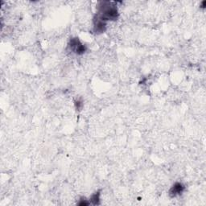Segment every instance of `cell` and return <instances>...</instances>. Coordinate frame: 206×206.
I'll list each match as a JSON object with an SVG mask.
<instances>
[{"label": "cell", "mask_w": 206, "mask_h": 206, "mask_svg": "<svg viewBox=\"0 0 206 206\" xmlns=\"http://www.w3.org/2000/svg\"><path fill=\"white\" fill-rule=\"evenodd\" d=\"M89 204V202H87L86 201V200H81L80 201V202L79 203V205H81V206H83V205H88Z\"/></svg>", "instance_id": "4"}, {"label": "cell", "mask_w": 206, "mask_h": 206, "mask_svg": "<svg viewBox=\"0 0 206 206\" xmlns=\"http://www.w3.org/2000/svg\"><path fill=\"white\" fill-rule=\"evenodd\" d=\"M99 196H100V193H99V192H97V193H95L94 195L92 196V197H91V202H92L93 204H99V201H100Z\"/></svg>", "instance_id": "3"}, {"label": "cell", "mask_w": 206, "mask_h": 206, "mask_svg": "<svg viewBox=\"0 0 206 206\" xmlns=\"http://www.w3.org/2000/svg\"><path fill=\"white\" fill-rule=\"evenodd\" d=\"M184 190V186L181 183H176L174 184L172 188L170 190V196L174 197V196H177L179 194H181Z\"/></svg>", "instance_id": "2"}, {"label": "cell", "mask_w": 206, "mask_h": 206, "mask_svg": "<svg viewBox=\"0 0 206 206\" xmlns=\"http://www.w3.org/2000/svg\"><path fill=\"white\" fill-rule=\"evenodd\" d=\"M68 46H69L71 48V49H72L74 53H77V55H81V54H83V53L86 51V46L83 45L82 44L80 43V40H78L77 38L71 39L70 42H69V45Z\"/></svg>", "instance_id": "1"}]
</instances>
